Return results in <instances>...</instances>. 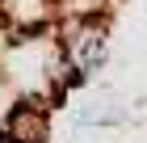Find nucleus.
<instances>
[{
  "label": "nucleus",
  "instance_id": "1",
  "mask_svg": "<svg viewBox=\"0 0 147 143\" xmlns=\"http://www.w3.org/2000/svg\"><path fill=\"white\" fill-rule=\"evenodd\" d=\"M55 38H59V51L67 59L71 76L88 80L92 72H101L105 59H109V21L105 17H76V13H63L55 25Z\"/></svg>",
  "mask_w": 147,
  "mask_h": 143
},
{
  "label": "nucleus",
  "instance_id": "2",
  "mask_svg": "<svg viewBox=\"0 0 147 143\" xmlns=\"http://www.w3.org/2000/svg\"><path fill=\"white\" fill-rule=\"evenodd\" d=\"M0 21L21 38H38L59 25V0H0Z\"/></svg>",
  "mask_w": 147,
  "mask_h": 143
},
{
  "label": "nucleus",
  "instance_id": "3",
  "mask_svg": "<svg viewBox=\"0 0 147 143\" xmlns=\"http://www.w3.org/2000/svg\"><path fill=\"white\" fill-rule=\"evenodd\" d=\"M9 143H51V110L38 105V101H13L4 118H0Z\"/></svg>",
  "mask_w": 147,
  "mask_h": 143
},
{
  "label": "nucleus",
  "instance_id": "4",
  "mask_svg": "<svg viewBox=\"0 0 147 143\" xmlns=\"http://www.w3.org/2000/svg\"><path fill=\"white\" fill-rule=\"evenodd\" d=\"M67 4H76V0H59V9H67Z\"/></svg>",
  "mask_w": 147,
  "mask_h": 143
}]
</instances>
